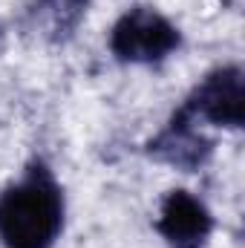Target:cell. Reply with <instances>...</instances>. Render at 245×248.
<instances>
[{
  "label": "cell",
  "mask_w": 245,
  "mask_h": 248,
  "mask_svg": "<svg viewBox=\"0 0 245 248\" xmlns=\"http://www.w3.org/2000/svg\"><path fill=\"white\" fill-rule=\"evenodd\" d=\"M66 199L46 162L35 159L20 179L0 193V243L3 248H55L63 231Z\"/></svg>",
  "instance_id": "cell-1"
},
{
  "label": "cell",
  "mask_w": 245,
  "mask_h": 248,
  "mask_svg": "<svg viewBox=\"0 0 245 248\" xmlns=\"http://www.w3.org/2000/svg\"><path fill=\"white\" fill-rule=\"evenodd\" d=\"M182 46V32L153 6H133L110 29V52L122 63H162Z\"/></svg>",
  "instance_id": "cell-2"
},
{
  "label": "cell",
  "mask_w": 245,
  "mask_h": 248,
  "mask_svg": "<svg viewBox=\"0 0 245 248\" xmlns=\"http://www.w3.org/2000/svg\"><path fill=\"white\" fill-rule=\"evenodd\" d=\"M193 122L240 130L245 122V72L240 63L211 69L179 104Z\"/></svg>",
  "instance_id": "cell-3"
},
{
  "label": "cell",
  "mask_w": 245,
  "mask_h": 248,
  "mask_svg": "<svg viewBox=\"0 0 245 248\" xmlns=\"http://www.w3.org/2000/svg\"><path fill=\"white\" fill-rule=\"evenodd\" d=\"M214 147L216 141L199 130V122H193L182 107H176L168 124L144 144V153L153 162H162L182 173H193L211 162Z\"/></svg>",
  "instance_id": "cell-4"
},
{
  "label": "cell",
  "mask_w": 245,
  "mask_h": 248,
  "mask_svg": "<svg viewBox=\"0 0 245 248\" xmlns=\"http://www.w3.org/2000/svg\"><path fill=\"white\" fill-rule=\"evenodd\" d=\"M156 231L168 248H205L214 234V214L184 187H173L159 202Z\"/></svg>",
  "instance_id": "cell-5"
},
{
  "label": "cell",
  "mask_w": 245,
  "mask_h": 248,
  "mask_svg": "<svg viewBox=\"0 0 245 248\" xmlns=\"http://www.w3.org/2000/svg\"><path fill=\"white\" fill-rule=\"evenodd\" d=\"M87 6L90 0H41V9L49 20V32L55 41L69 38L78 29V23L87 15Z\"/></svg>",
  "instance_id": "cell-6"
}]
</instances>
